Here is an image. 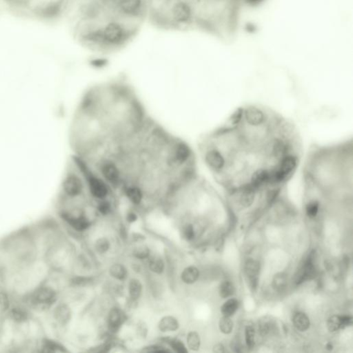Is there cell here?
<instances>
[{"label": "cell", "mask_w": 353, "mask_h": 353, "mask_svg": "<svg viewBox=\"0 0 353 353\" xmlns=\"http://www.w3.org/2000/svg\"><path fill=\"white\" fill-rule=\"evenodd\" d=\"M126 221L129 223H134L138 220V216L135 212L129 211V213L126 214Z\"/></svg>", "instance_id": "obj_41"}, {"label": "cell", "mask_w": 353, "mask_h": 353, "mask_svg": "<svg viewBox=\"0 0 353 353\" xmlns=\"http://www.w3.org/2000/svg\"><path fill=\"white\" fill-rule=\"evenodd\" d=\"M186 343L189 350L195 352L199 350L201 345V339L196 331H191L188 332L186 336Z\"/></svg>", "instance_id": "obj_26"}, {"label": "cell", "mask_w": 353, "mask_h": 353, "mask_svg": "<svg viewBox=\"0 0 353 353\" xmlns=\"http://www.w3.org/2000/svg\"><path fill=\"white\" fill-rule=\"evenodd\" d=\"M327 328L331 332H336L341 328V316H331L327 321Z\"/></svg>", "instance_id": "obj_34"}, {"label": "cell", "mask_w": 353, "mask_h": 353, "mask_svg": "<svg viewBox=\"0 0 353 353\" xmlns=\"http://www.w3.org/2000/svg\"><path fill=\"white\" fill-rule=\"evenodd\" d=\"M123 317L122 313L118 308L114 307L111 309L108 314L107 321L108 326L111 332H117L122 325Z\"/></svg>", "instance_id": "obj_18"}, {"label": "cell", "mask_w": 353, "mask_h": 353, "mask_svg": "<svg viewBox=\"0 0 353 353\" xmlns=\"http://www.w3.org/2000/svg\"><path fill=\"white\" fill-rule=\"evenodd\" d=\"M107 63V60L104 59V58H97V59L93 60L92 61V64L96 67H102V66L105 65Z\"/></svg>", "instance_id": "obj_42"}, {"label": "cell", "mask_w": 353, "mask_h": 353, "mask_svg": "<svg viewBox=\"0 0 353 353\" xmlns=\"http://www.w3.org/2000/svg\"><path fill=\"white\" fill-rule=\"evenodd\" d=\"M171 14L173 23L178 25H188L193 21V8L185 0L175 2L172 7Z\"/></svg>", "instance_id": "obj_7"}, {"label": "cell", "mask_w": 353, "mask_h": 353, "mask_svg": "<svg viewBox=\"0 0 353 353\" xmlns=\"http://www.w3.org/2000/svg\"><path fill=\"white\" fill-rule=\"evenodd\" d=\"M238 307V300L236 299H230L227 300V301L222 305V308H221V312H222L223 316L230 317L237 312Z\"/></svg>", "instance_id": "obj_25"}, {"label": "cell", "mask_w": 353, "mask_h": 353, "mask_svg": "<svg viewBox=\"0 0 353 353\" xmlns=\"http://www.w3.org/2000/svg\"><path fill=\"white\" fill-rule=\"evenodd\" d=\"M67 349L60 342L52 339H49L47 336L42 338L38 345L37 352L55 353L67 352Z\"/></svg>", "instance_id": "obj_15"}, {"label": "cell", "mask_w": 353, "mask_h": 353, "mask_svg": "<svg viewBox=\"0 0 353 353\" xmlns=\"http://www.w3.org/2000/svg\"><path fill=\"white\" fill-rule=\"evenodd\" d=\"M134 87L124 80L92 86L73 118L71 142L76 155L92 167L115 156L150 118Z\"/></svg>", "instance_id": "obj_2"}, {"label": "cell", "mask_w": 353, "mask_h": 353, "mask_svg": "<svg viewBox=\"0 0 353 353\" xmlns=\"http://www.w3.org/2000/svg\"><path fill=\"white\" fill-rule=\"evenodd\" d=\"M109 274L114 279L118 281L125 280L128 277V269L124 264L116 263L110 267Z\"/></svg>", "instance_id": "obj_21"}, {"label": "cell", "mask_w": 353, "mask_h": 353, "mask_svg": "<svg viewBox=\"0 0 353 353\" xmlns=\"http://www.w3.org/2000/svg\"><path fill=\"white\" fill-rule=\"evenodd\" d=\"M297 157L287 155L279 160L275 167L269 170L270 184H279L291 176L297 166Z\"/></svg>", "instance_id": "obj_5"}, {"label": "cell", "mask_w": 353, "mask_h": 353, "mask_svg": "<svg viewBox=\"0 0 353 353\" xmlns=\"http://www.w3.org/2000/svg\"><path fill=\"white\" fill-rule=\"evenodd\" d=\"M319 203L317 201L313 200L308 203L305 207V211H306L307 215L310 218H314L317 216L318 211H319Z\"/></svg>", "instance_id": "obj_36"}, {"label": "cell", "mask_w": 353, "mask_h": 353, "mask_svg": "<svg viewBox=\"0 0 353 353\" xmlns=\"http://www.w3.org/2000/svg\"><path fill=\"white\" fill-rule=\"evenodd\" d=\"M49 312H51V318L57 326H67L72 319V310L67 303H57Z\"/></svg>", "instance_id": "obj_8"}, {"label": "cell", "mask_w": 353, "mask_h": 353, "mask_svg": "<svg viewBox=\"0 0 353 353\" xmlns=\"http://www.w3.org/2000/svg\"><path fill=\"white\" fill-rule=\"evenodd\" d=\"M133 257L140 260L149 259L151 256V250L149 247L146 245H141V246L135 247L133 250Z\"/></svg>", "instance_id": "obj_29"}, {"label": "cell", "mask_w": 353, "mask_h": 353, "mask_svg": "<svg viewBox=\"0 0 353 353\" xmlns=\"http://www.w3.org/2000/svg\"><path fill=\"white\" fill-rule=\"evenodd\" d=\"M61 11L62 6L60 4L51 3L42 9L40 11V15L42 18L52 19V18L58 17L61 13Z\"/></svg>", "instance_id": "obj_20"}, {"label": "cell", "mask_w": 353, "mask_h": 353, "mask_svg": "<svg viewBox=\"0 0 353 353\" xmlns=\"http://www.w3.org/2000/svg\"><path fill=\"white\" fill-rule=\"evenodd\" d=\"M206 166L214 173H220L226 166V160L220 150L203 142L200 146Z\"/></svg>", "instance_id": "obj_6"}, {"label": "cell", "mask_w": 353, "mask_h": 353, "mask_svg": "<svg viewBox=\"0 0 353 353\" xmlns=\"http://www.w3.org/2000/svg\"><path fill=\"white\" fill-rule=\"evenodd\" d=\"M117 7L126 17H138L143 13L144 0H119Z\"/></svg>", "instance_id": "obj_9"}, {"label": "cell", "mask_w": 353, "mask_h": 353, "mask_svg": "<svg viewBox=\"0 0 353 353\" xmlns=\"http://www.w3.org/2000/svg\"><path fill=\"white\" fill-rule=\"evenodd\" d=\"M10 1H12V0H10Z\"/></svg>", "instance_id": "obj_45"}, {"label": "cell", "mask_w": 353, "mask_h": 353, "mask_svg": "<svg viewBox=\"0 0 353 353\" xmlns=\"http://www.w3.org/2000/svg\"><path fill=\"white\" fill-rule=\"evenodd\" d=\"M256 192L257 190L250 184L241 186L235 192L239 204L244 208H248L252 206L255 201Z\"/></svg>", "instance_id": "obj_11"}, {"label": "cell", "mask_w": 353, "mask_h": 353, "mask_svg": "<svg viewBox=\"0 0 353 353\" xmlns=\"http://www.w3.org/2000/svg\"><path fill=\"white\" fill-rule=\"evenodd\" d=\"M244 118L248 125L257 127L265 122L266 117L262 110L255 107H249L244 110Z\"/></svg>", "instance_id": "obj_12"}, {"label": "cell", "mask_w": 353, "mask_h": 353, "mask_svg": "<svg viewBox=\"0 0 353 353\" xmlns=\"http://www.w3.org/2000/svg\"><path fill=\"white\" fill-rule=\"evenodd\" d=\"M270 172L266 168H259L252 174L250 184L257 190L269 183Z\"/></svg>", "instance_id": "obj_16"}, {"label": "cell", "mask_w": 353, "mask_h": 353, "mask_svg": "<svg viewBox=\"0 0 353 353\" xmlns=\"http://www.w3.org/2000/svg\"><path fill=\"white\" fill-rule=\"evenodd\" d=\"M95 248L98 253L104 255V254L107 253L111 248V242L107 237H100L97 239L96 243H95Z\"/></svg>", "instance_id": "obj_30"}, {"label": "cell", "mask_w": 353, "mask_h": 353, "mask_svg": "<svg viewBox=\"0 0 353 353\" xmlns=\"http://www.w3.org/2000/svg\"><path fill=\"white\" fill-rule=\"evenodd\" d=\"M244 109H238L236 110L233 114L230 117V123L233 125H237L239 124L244 118Z\"/></svg>", "instance_id": "obj_38"}, {"label": "cell", "mask_w": 353, "mask_h": 353, "mask_svg": "<svg viewBox=\"0 0 353 353\" xmlns=\"http://www.w3.org/2000/svg\"><path fill=\"white\" fill-rule=\"evenodd\" d=\"M288 279L287 275L283 272H280L275 275L272 280V287L277 291H283L287 286Z\"/></svg>", "instance_id": "obj_27"}, {"label": "cell", "mask_w": 353, "mask_h": 353, "mask_svg": "<svg viewBox=\"0 0 353 353\" xmlns=\"http://www.w3.org/2000/svg\"><path fill=\"white\" fill-rule=\"evenodd\" d=\"M93 168L134 206L146 198L168 200L197 175L189 144L151 118L114 157Z\"/></svg>", "instance_id": "obj_1"}, {"label": "cell", "mask_w": 353, "mask_h": 353, "mask_svg": "<svg viewBox=\"0 0 353 353\" xmlns=\"http://www.w3.org/2000/svg\"><path fill=\"white\" fill-rule=\"evenodd\" d=\"M292 322L294 327L301 332L308 330L310 327V319L303 312H296L292 318Z\"/></svg>", "instance_id": "obj_22"}, {"label": "cell", "mask_w": 353, "mask_h": 353, "mask_svg": "<svg viewBox=\"0 0 353 353\" xmlns=\"http://www.w3.org/2000/svg\"><path fill=\"white\" fill-rule=\"evenodd\" d=\"M146 351L147 352H153L157 353L168 352H170L169 350L166 349V347L162 346L160 345H150L149 347H146Z\"/></svg>", "instance_id": "obj_39"}, {"label": "cell", "mask_w": 353, "mask_h": 353, "mask_svg": "<svg viewBox=\"0 0 353 353\" xmlns=\"http://www.w3.org/2000/svg\"><path fill=\"white\" fill-rule=\"evenodd\" d=\"M183 238L186 241H192L195 237V228L193 224H187L184 226L182 230Z\"/></svg>", "instance_id": "obj_37"}, {"label": "cell", "mask_w": 353, "mask_h": 353, "mask_svg": "<svg viewBox=\"0 0 353 353\" xmlns=\"http://www.w3.org/2000/svg\"><path fill=\"white\" fill-rule=\"evenodd\" d=\"M341 328H344L352 324V319L350 316H341Z\"/></svg>", "instance_id": "obj_40"}, {"label": "cell", "mask_w": 353, "mask_h": 353, "mask_svg": "<svg viewBox=\"0 0 353 353\" xmlns=\"http://www.w3.org/2000/svg\"><path fill=\"white\" fill-rule=\"evenodd\" d=\"M268 151L270 156L280 160L282 157L288 155L289 145L286 141L282 139H274L268 145Z\"/></svg>", "instance_id": "obj_14"}, {"label": "cell", "mask_w": 353, "mask_h": 353, "mask_svg": "<svg viewBox=\"0 0 353 353\" xmlns=\"http://www.w3.org/2000/svg\"><path fill=\"white\" fill-rule=\"evenodd\" d=\"M149 268L153 273L161 275L165 270V263L162 257L154 256L149 260Z\"/></svg>", "instance_id": "obj_24"}, {"label": "cell", "mask_w": 353, "mask_h": 353, "mask_svg": "<svg viewBox=\"0 0 353 353\" xmlns=\"http://www.w3.org/2000/svg\"><path fill=\"white\" fill-rule=\"evenodd\" d=\"M199 270L197 267L188 266L181 273V279L186 284H193L199 279Z\"/></svg>", "instance_id": "obj_19"}, {"label": "cell", "mask_w": 353, "mask_h": 353, "mask_svg": "<svg viewBox=\"0 0 353 353\" xmlns=\"http://www.w3.org/2000/svg\"><path fill=\"white\" fill-rule=\"evenodd\" d=\"M157 325L159 330L164 333L176 332L180 326L178 319L173 315L164 316L161 318Z\"/></svg>", "instance_id": "obj_17"}, {"label": "cell", "mask_w": 353, "mask_h": 353, "mask_svg": "<svg viewBox=\"0 0 353 353\" xmlns=\"http://www.w3.org/2000/svg\"><path fill=\"white\" fill-rule=\"evenodd\" d=\"M245 338H246V343L248 348H252L255 345V329L252 325H248L245 330Z\"/></svg>", "instance_id": "obj_35"}, {"label": "cell", "mask_w": 353, "mask_h": 353, "mask_svg": "<svg viewBox=\"0 0 353 353\" xmlns=\"http://www.w3.org/2000/svg\"><path fill=\"white\" fill-rule=\"evenodd\" d=\"M93 278L90 277H85V276H76L70 279V285L73 287H83L87 286L89 283L92 282Z\"/></svg>", "instance_id": "obj_33"}, {"label": "cell", "mask_w": 353, "mask_h": 353, "mask_svg": "<svg viewBox=\"0 0 353 353\" xmlns=\"http://www.w3.org/2000/svg\"><path fill=\"white\" fill-rule=\"evenodd\" d=\"M104 49L118 48L124 45L131 38V31L123 24L111 21L101 27Z\"/></svg>", "instance_id": "obj_4"}, {"label": "cell", "mask_w": 353, "mask_h": 353, "mask_svg": "<svg viewBox=\"0 0 353 353\" xmlns=\"http://www.w3.org/2000/svg\"><path fill=\"white\" fill-rule=\"evenodd\" d=\"M219 330L224 334H230L233 329V322L230 317L223 316L219 323Z\"/></svg>", "instance_id": "obj_32"}, {"label": "cell", "mask_w": 353, "mask_h": 353, "mask_svg": "<svg viewBox=\"0 0 353 353\" xmlns=\"http://www.w3.org/2000/svg\"><path fill=\"white\" fill-rule=\"evenodd\" d=\"M143 286L140 280L138 279H131L129 283V297L133 301H137L142 295Z\"/></svg>", "instance_id": "obj_23"}, {"label": "cell", "mask_w": 353, "mask_h": 353, "mask_svg": "<svg viewBox=\"0 0 353 353\" xmlns=\"http://www.w3.org/2000/svg\"><path fill=\"white\" fill-rule=\"evenodd\" d=\"M314 252H312L307 257L301 269L297 272L295 280L297 284H300L314 277L315 275V266H314Z\"/></svg>", "instance_id": "obj_10"}, {"label": "cell", "mask_w": 353, "mask_h": 353, "mask_svg": "<svg viewBox=\"0 0 353 353\" xmlns=\"http://www.w3.org/2000/svg\"><path fill=\"white\" fill-rule=\"evenodd\" d=\"M166 341L168 342V344L170 345V347H171V348L174 352L177 353L188 352L187 347H186L185 343H184L182 340L179 339H169Z\"/></svg>", "instance_id": "obj_31"}, {"label": "cell", "mask_w": 353, "mask_h": 353, "mask_svg": "<svg viewBox=\"0 0 353 353\" xmlns=\"http://www.w3.org/2000/svg\"><path fill=\"white\" fill-rule=\"evenodd\" d=\"M213 352L216 353L224 352V345L222 343H217V344L214 345Z\"/></svg>", "instance_id": "obj_43"}, {"label": "cell", "mask_w": 353, "mask_h": 353, "mask_svg": "<svg viewBox=\"0 0 353 353\" xmlns=\"http://www.w3.org/2000/svg\"><path fill=\"white\" fill-rule=\"evenodd\" d=\"M49 280V279H48ZM59 300V292L49 281L37 288L19 303L33 312L45 313L50 311Z\"/></svg>", "instance_id": "obj_3"}, {"label": "cell", "mask_w": 353, "mask_h": 353, "mask_svg": "<svg viewBox=\"0 0 353 353\" xmlns=\"http://www.w3.org/2000/svg\"><path fill=\"white\" fill-rule=\"evenodd\" d=\"M245 275L247 281L249 283L250 288L255 290L258 284L260 266L259 263L253 259H249L246 261L244 267Z\"/></svg>", "instance_id": "obj_13"}, {"label": "cell", "mask_w": 353, "mask_h": 353, "mask_svg": "<svg viewBox=\"0 0 353 353\" xmlns=\"http://www.w3.org/2000/svg\"><path fill=\"white\" fill-rule=\"evenodd\" d=\"M249 2H251V3H257V2L260 1V0H248Z\"/></svg>", "instance_id": "obj_44"}, {"label": "cell", "mask_w": 353, "mask_h": 353, "mask_svg": "<svg viewBox=\"0 0 353 353\" xmlns=\"http://www.w3.org/2000/svg\"><path fill=\"white\" fill-rule=\"evenodd\" d=\"M235 291V286L231 281H224L221 283L219 288V293L221 297L226 299L233 295Z\"/></svg>", "instance_id": "obj_28"}]
</instances>
